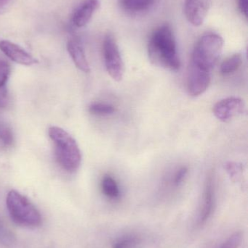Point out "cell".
Segmentation results:
<instances>
[{
    "label": "cell",
    "mask_w": 248,
    "mask_h": 248,
    "mask_svg": "<svg viewBox=\"0 0 248 248\" xmlns=\"http://www.w3.org/2000/svg\"><path fill=\"white\" fill-rule=\"evenodd\" d=\"M246 109V104L238 97H228L220 100L214 107V113L218 120L229 122L233 118L243 114Z\"/></svg>",
    "instance_id": "6"
},
{
    "label": "cell",
    "mask_w": 248,
    "mask_h": 248,
    "mask_svg": "<svg viewBox=\"0 0 248 248\" xmlns=\"http://www.w3.org/2000/svg\"><path fill=\"white\" fill-rule=\"evenodd\" d=\"M67 50L76 66L84 73L90 71V65L87 62L84 49L81 44L76 39H70L67 43Z\"/></svg>",
    "instance_id": "12"
},
{
    "label": "cell",
    "mask_w": 248,
    "mask_h": 248,
    "mask_svg": "<svg viewBox=\"0 0 248 248\" xmlns=\"http://www.w3.org/2000/svg\"><path fill=\"white\" fill-rule=\"evenodd\" d=\"M48 134L53 142L55 157L60 166L69 173L77 171L81 164L82 155L76 140L58 126L50 127Z\"/></svg>",
    "instance_id": "2"
},
{
    "label": "cell",
    "mask_w": 248,
    "mask_h": 248,
    "mask_svg": "<svg viewBox=\"0 0 248 248\" xmlns=\"http://www.w3.org/2000/svg\"><path fill=\"white\" fill-rule=\"evenodd\" d=\"M15 0H0V15L6 13L13 5Z\"/></svg>",
    "instance_id": "24"
},
{
    "label": "cell",
    "mask_w": 248,
    "mask_h": 248,
    "mask_svg": "<svg viewBox=\"0 0 248 248\" xmlns=\"http://www.w3.org/2000/svg\"><path fill=\"white\" fill-rule=\"evenodd\" d=\"M0 141L5 146H10L14 141V136L11 128L7 124L0 122Z\"/></svg>",
    "instance_id": "18"
},
{
    "label": "cell",
    "mask_w": 248,
    "mask_h": 248,
    "mask_svg": "<svg viewBox=\"0 0 248 248\" xmlns=\"http://www.w3.org/2000/svg\"><path fill=\"white\" fill-rule=\"evenodd\" d=\"M243 234L241 232H237L231 234L218 248H239L243 241Z\"/></svg>",
    "instance_id": "19"
},
{
    "label": "cell",
    "mask_w": 248,
    "mask_h": 248,
    "mask_svg": "<svg viewBox=\"0 0 248 248\" xmlns=\"http://www.w3.org/2000/svg\"><path fill=\"white\" fill-rule=\"evenodd\" d=\"M211 73L198 69L190 65L188 74V92L192 97H198L203 94L210 83Z\"/></svg>",
    "instance_id": "9"
},
{
    "label": "cell",
    "mask_w": 248,
    "mask_h": 248,
    "mask_svg": "<svg viewBox=\"0 0 248 248\" xmlns=\"http://www.w3.org/2000/svg\"><path fill=\"white\" fill-rule=\"evenodd\" d=\"M212 0H185V16L194 26H200L211 9Z\"/></svg>",
    "instance_id": "7"
},
{
    "label": "cell",
    "mask_w": 248,
    "mask_h": 248,
    "mask_svg": "<svg viewBox=\"0 0 248 248\" xmlns=\"http://www.w3.org/2000/svg\"><path fill=\"white\" fill-rule=\"evenodd\" d=\"M101 188L103 194L111 199L119 196V189L116 181L110 176H105L102 179Z\"/></svg>",
    "instance_id": "15"
},
{
    "label": "cell",
    "mask_w": 248,
    "mask_h": 248,
    "mask_svg": "<svg viewBox=\"0 0 248 248\" xmlns=\"http://www.w3.org/2000/svg\"><path fill=\"white\" fill-rule=\"evenodd\" d=\"M141 239L136 234H127L116 238L112 245V248H138Z\"/></svg>",
    "instance_id": "13"
},
{
    "label": "cell",
    "mask_w": 248,
    "mask_h": 248,
    "mask_svg": "<svg viewBox=\"0 0 248 248\" xmlns=\"http://www.w3.org/2000/svg\"><path fill=\"white\" fill-rule=\"evenodd\" d=\"M243 63V58L240 54H234L227 58L221 65V71L224 75L232 74L238 70Z\"/></svg>",
    "instance_id": "16"
},
{
    "label": "cell",
    "mask_w": 248,
    "mask_h": 248,
    "mask_svg": "<svg viewBox=\"0 0 248 248\" xmlns=\"http://www.w3.org/2000/svg\"><path fill=\"white\" fill-rule=\"evenodd\" d=\"M11 73V67L7 61L0 59V88L6 86Z\"/></svg>",
    "instance_id": "20"
},
{
    "label": "cell",
    "mask_w": 248,
    "mask_h": 248,
    "mask_svg": "<svg viewBox=\"0 0 248 248\" xmlns=\"http://www.w3.org/2000/svg\"><path fill=\"white\" fill-rule=\"evenodd\" d=\"M215 191H214V179L212 175H210L205 183L202 204L199 212L198 223L199 225H203L207 222L212 215L215 203Z\"/></svg>",
    "instance_id": "11"
},
{
    "label": "cell",
    "mask_w": 248,
    "mask_h": 248,
    "mask_svg": "<svg viewBox=\"0 0 248 248\" xmlns=\"http://www.w3.org/2000/svg\"><path fill=\"white\" fill-rule=\"evenodd\" d=\"M155 0H122L125 10L132 13H140L149 9Z\"/></svg>",
    "instance_id": "14"
},
{
    "label": "cell",
    "mask_w": 248,
    "mask_h": 248,
    "mask_svg": "<svg viewBox=\"0 0 248 248\" xmlns=\"http://www.w3.org/2000/svg\"><path fill=\"white\" fill-rule=\"evenodd\" d=\"M6 203L10 217L16 224L27 227H36L41 224L42 218L38 210L17 191L9 192Z\"/></svg>",
    "instance_id": "4"
},
{
    "label": "cell",
    "mask_w": 248,
    "mask_h": 248,
    "mask_svg": "<svg viewBox=\"0 0 248 248\" xmlns=\"http://www.w3.org/2000/svg\"><path fill=\"white\" fill-rule=\"evenodd\" d=\"M226 169L231 179L238 180L243 173V166L236 163H228L226 165Z\"/></svg>",
    "instance_id": "21"
},
{
    "label": "cell",
    "mask_w": 248,
    "mask_h": 248,
    "mask_svg": "<svg viewBox=\"0 0 248 248\" xmlns=\"http://www.w3.org/2000/svg\"><path fill=\"white\" fill-rule=\"evenodd\" d=\"M224 39L217 33H207L200 38L192 53V66L211 72L222 53Z\"/></svg>",
    "instance_id": "3"
},
{
    "label": "cell",
    "mask_w": 248,
    "mask_h": 248,
    "mask_svg": "<svg viewBox=\"0 0 248 248\" xmlns=\"http://www.w3.org/2000/svg\"><path fill=\"white\" fill-rule=\"evenodd\" d=\"M90 113L99 116H106L115 113V108L111 105L104 103H93L89 107Z\"/></svg>",
    "instance_id": "17"
},
{
    "label": "cell",
    "mask_w": 248,
    "mask_h": 248,
    "mask_svg": "<svg viewBox=\"0 0 248 248\" xmlns=\"http://www.w3.org/2000/svg\"><path fill=\"white\" fill-rule=\"evenodd\" d=\"M0 50L9 58L20 65L30 66L38 62L30 53L23 48L8 40L0 41Z\"/></svg>",
    "instance_id": "8"
},
{
    "label": "cell",
    "mask_w": 248,
    "mask_h": 248,
    "mask_svg": "<svg viewBox=\"0 0 248 248\" xmlns=\"http://www.w3.org/2000/svg\"><path fill=\"white\" fill-rule=\"evenodd\" d=\"M9 103V95L6 86L0 88V108H6Z\"/></svg>",
    "instance_id": "23"
},
{
    "label": "cell",
    "mask_w": 248,
    "mask_h": 248,
    "mask_svg": "<svg viewBox=\"0 0 248 248\" xmlns=\"http://www.w3.org/2000/svg\"><path fill=\"white\" fill-rule=\"evenodd\" d=\"M248 0H238L239 8L246 17L248 16Z\"/></svg>",
    "instance_id": "25"
},
{
    "label": "cell",
    "mask_w": 248,
    "mask_h": 248,
    "mask_svg": "<svg viewBox=\"0 0 248 248\" xmlns=\"http://www.w3.org/2000/svg\"><path fill=\"white\" fill-rule=\"evenodd\" d=\"M188 173V169L186 167H183L178 170L177 173L175 175L174 183L176 186H179V185L182 183L184 178L186 177V174Z\"/></svg>",
    "instance_id": "22"
},
{
    "label": "cell",
    "mask_w": 248,
    "mask_h": 248,
    "mask_svg": "<svg viewBox=\"0 0 248 248\" xmlns=\"http://www.w3.org/2000/svg\"><path fill=\"white\" fill-rule=\"evenodd\" d=\"M103 51L108 74L115 81H120L123 78L125 68L119 46L113 35L109 33L105 36Z\"/></svg>",
    "instance_id": "5"
},
{
    "label": "cell",
    "mask_w": 248,
    "mask_h": 248,
    "mask_svg": "<svg viewBox=\"0 0 248 248\" xmlns=\"http://www.w3.org/2000/svg\"><path fill=\"white\" fill-rule=\"evenodd\" d=\"M148 55L154 65L171 71H177L181 66L176 39L169 25L156 29L148 44Z\"/></svg>",
    "instance_id": "1"
},
{
    "label": "cell",
    "mask_w": 248,
    "mask_h": 248,
    "mask_svg": "<svg viewBox=\"0 0 248 248\" xmlns=\"http://www.w3.org/2000/svg\"><path fill=\"white\" fill-rule=\"evenodd\" d=\"M99 7V0H83L73 13V24L77 28L84 27L90 21Z\"/></svg>",
    "instance_id": "10"
}]
</instances>
